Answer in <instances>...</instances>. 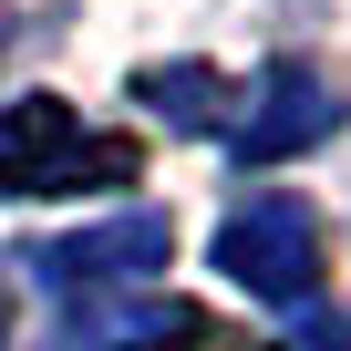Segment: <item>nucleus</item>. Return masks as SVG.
Segmentation results:
<instances>
[{"label":"nucleus","instance_id":"1","mask_svg":"<svg viewBox=\"0 0 351 351\" xmlns=\"http://www.w3.org/2000/svg\"><path fill=\"white\" fill-rule=\"evenodd\" d=\"M134 176H145V145L93 134L62 93L0 104V197H83V186H134Z\"/></svg>","mask_w":351,"mask_h":351},{"label":"nucleus","instance_id":"2","mask_svg":"<svg viewBox=\"0 0 351 351\" xmlns=\"http://www.w3.org/2000/svg\"><path fill=\"white\" fill-rule=\"evenodd\" d=\"M320 207L310 197H289V186H258L248 207H228V228H217V279L228 289H248V300H310L320 289Z\"/></svg>","mask_w":351,"mask_h":351},{"label":"nucleus","instance_id":"3","mask_svg":"<svg viewBox=\"0 0 351 351\" xmlns=\"http://www.w3.org/2000/svg\"><path fill=\"white\" fill-rule=\"evenodd\" d=\"M341 134V93H330V73L320 62H300V52H279L258 83H248V104H238V165H289V155H310V145H330Z\"/></svg>","mask_w":351,"mask_h":351},{"label":"nucleus","instance_id":"4","mask_svg":"<svg viewBox=\"0 0 351 351\" xmlns=\"http://www.w3.org/2000/svg\"><path fill=\"white\" fill-rule=\"evenodd\" d=\"M165 258H176V228L155 217V207H134V217H104V228H83V238H52V248H32V269L73 300H104V289H145V279H165Z\"/></svg>","mask_w":351,"mask_h":351},{"label":"nucleus","instance_id":"5","mask_svg":"<svg viewBox=\"0 0 351 351\" xmlns=\"http://www.w3.org/2000/svg\"><path fill=\"white\" fill-rule=\"evenodd\" d=\"M134 93L186 134H238V104H248V83H228L207 62H155V73H134Z\"/></svg>","mask_w":351,"mask_h":351},{"label":"nucleus","instance_id":"6","mask_svg":"<svg viewBox=\"0 0 351 351\" xmlns=\"http://www.w3.org/2000/svg\"><path fill=\"white\" fill-rule=\"evenodd\" d=\"M300 351H351V310H341V320H310V330H300Z\"/></svg>","mask_w":351,"mask_h":351},{"label":"nucleus","instance_id":"7","mask_svg":"<svg viewBox=\"0 0 351 351\" xmlns=\"http://www.w3.org/2000/svg\"><path fill=\"white\" fill-rule=\"evenodd\" d=\"M0 341H11V289H0Z\"/></svg>","mask_w":351,"mask_h":351}]
</instances>
